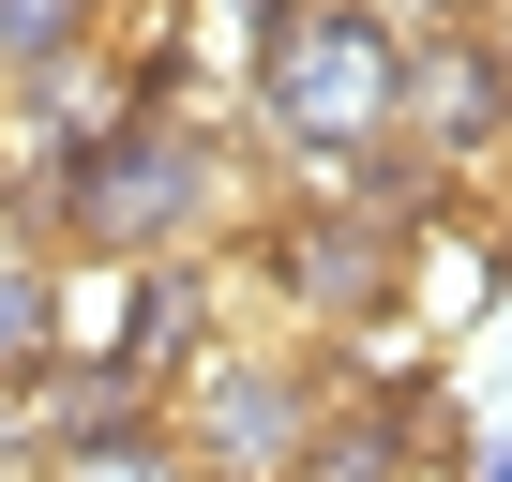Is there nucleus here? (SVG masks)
<instances>
[{"label": "nucleus", "instance_id": "obj_1", "mask_svg": "<svg viewBox=\"0 0 512 482\" xmlns=\"http://www.w3.org/2000/svg\"><path fill=\"white\" fill-rule=\"evenodd\" d=\"M241 136L272 166H347V151H407V31L377 0H302L241 76Z\"/></svg>", "mask_w": 512, "mask_h": 482}, {"label": "nucleus", "instance_id": "obj_2", "mask_svg": "<svg viewBox=\"0 0 512 482\" xmlns=\"http://www.w3.org/2000/svg\"><path fill=\"white\" fill-rule=\"evenodd\" d=\"M226 272H241V317H256V332H302V347H332V332H362L377 302H407V226L272 196V211L226 241Z\"/></svg>", "mask_w": 512, "mask_h": 482}, {"label": "nucleus", "instance_id": "obj_3", "mask_svg": "<svg viewBox=\"0 0 512 482\" xmlns=\"http://www.w3.org/2000/svg\"><path fill=\"white\" fill-rule=\"evenodd\" d=\"M317 422H332V362H302V332H226V347L166 392V437H181V467H211V482H287Z\"/></svg>", "mask_w": 512, "mask_h": 482}, {"label": "nucleus", "instance_id": "obj_4", "mask_svg": "<svg viewBox=\"0 0 512 482\" xmlns=\"http://www.w3.org/2000/svg\"><path fill=\"white\" fill-rule=\"evenodd\" d=\"M407 151H422V181H437V196L512 211V46H497L482 16L407 31Z\"/></svg>", "mask_w": 512, "mask_h": 482}, {"label": "nucleus", "instance_id": "obj_5", "mask_svg": "<svg viewBox=\"0 0 512 482\" xmlns=\"http://www.w3.org/2000/svg\"><path fill=\"white\" fill-rule=\"evenodd\" d=\"M512 302V211H482V196H437L422 226H407V317H422V347L452 362L482 317Z\"/></svg>", "mask_w": 512, "mask_h": 482}, {"label": "nucleus", "instance_id": "obj_6", "mask_svg": "<svg viewBox=\"0 0 512 482\" xmlns=\"http://www.w3.org/2000/svg\"><path fill=\"white\" fill-rule=\"evenodd\" d=\"M31 407H46V467L121 452V437H166V392H151L136 362H46V377H31Z\"/></svg>", "mask_w": 512, "mask_h": 482}, {"label": "nucleus", "instance_id": "obj_7", "mask_svg": "<svg viewBox=\"0 0 512 482\" xmlns=\"http://www.w3.org/2000/svg\"><path fill=\"white\" fill-rule=\"evenodd\" d=\"M61 362V241L0 196V377H46Z\"/></svg>", "mask_w": 512, "mask_h": 482}, {"label": "nucleus", "instance_id": "obj_8", "mask_svg": "<svg viewBox=\"0 0 512 482\" xmlns=\"http://www.w3.org/2000/svg\"><path fill=\"white\" fill-rule=\"evenodd\" d=\"M151 347V257H61V362H136Z\"/></svg>", "mask_w": 512, "mask_h": 482}, {"label": "nucleus", "instance_id": "obj_9", "mask_svg": "<svg viewBox=\"0 0 512 482\" xmlns=\"http://www.w3.org/2000/svg\"><path fill=\"white\" fill-rule=\"evenodd\" d=\"M422 377H437V347H422L407 302H377L362 332H332V392H422Z\"/></svg>", "mask_w": 512, "mask_h": 482}, {"label": "nucleus", "instance_id": "obj_10", "mask_svg": "<svg viewBox=\"0 0 512 482\" xmlns=\"http://www.w3.org/2000/svg\"><path fill=\"white\" fill-rule=\"evenodd\" d=\"M91 46H106V0H0V91L46 61H91Z\"/></svg>", "mask_w": 512, "mask_h": 482}, {"label": "nucleus", "instance_id": "obj_11", "mask_svg": "<svg viewBox=\"0 0 512 482\" xmlns=\"http://www.w3.org/2000/svg\"><path fill=\"white\" fill-rule=\"evenodd\" d=\"M392 31H452V16H482V0H377Z\"/></svg>", "mask_w": 512, "mask_h": 482}, {"label": "nucleus", "instance_id": "obj_12", "mask_svg": "<svg viewBox=\"0 0 512 482\" xmlns=\"http://www.w3.org/2000/svg\"><path fill=\"white\" fill-rule=\"evenodd\" d=\"M452 482H512V437H467V467Z\"/></svg>", "mask_w": 512, "mask_h": 482}, {"label": "nucleus", "instance_id": "obj_13", "mask_svg": "<svg viewBox=\"0 0 512 482\" xmlns=\"http://www.w3.org/2000/svg\"><path fill=\"white\" fill-rule=\"evenodd\" d=\"M181 482H211V467H181Z\"/></svg>", "mask_w": 512, "mask_h": 482}, {"label": "nucleus", "instance_id": "obj_14", "mask_svg": "<svg viewBox=\"0 0 512 482\" xmlns=\"http://www.w3.org/2000/svg\"><path fill=\"white\" fill-rule=\"evenodd\" d=\"M437 482H452V467H437Z\"/></svg>", "mask_w": 512, "mask_h": 482}, {"label": "nucleus", "instance_id": "obj_15", "mask_svg": "<svg viewBox=\"0 0 512 482\" xmlns=\"http://www.w3.org/2000/svg\"><path fill=\"white\" fill-rule=\"evenodd\" d=\"M497 46H512V31H497Z\"/></svg>", "mask_w": 512, "mask_h": 482}]
</instances>
